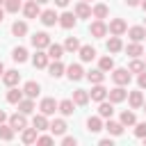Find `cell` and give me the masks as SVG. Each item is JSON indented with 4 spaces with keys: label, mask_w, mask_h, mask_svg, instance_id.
I'll use <instances>...</instances> for the list:
<instances>
[{
    "label": "cell",
    "mask_w": 146,
    "mask_h": 146,
    "mask_svg": "<svg viewBox=\"0 0 146 146\" xmlns=\"http://www.w3.org/2000/svg\"><path fill=\"white\" fill-rule=\"evenodd\" d=\"M125 30H128V25H125V21H123V18H112V21H110V25H107V32H112L114 36L125 34Z\"/></svg>",
    "instance_id": "6da1fadb"
},
{
    "label": "cell",
    "mask_w": 146,
    "mask_h": 146,
    "mask_svg": "<svg viewBox=\"0 0 146 146\" xmlns=\"http://www.w3.org/2000/svg\"><path fill=\"white\" fill-rule=\"evenodd\" d=\"M112 80L116 84L125 87V84H130V71L128 68H112Z\"/></svg>",
    "instance_id": "7a4b0ae2"
},
{
    "label": "cell",
    "mask_w": 146,
    "mask_h": 146,
    "mask_svg": "<svg viewBox=\"0 0 146 146\" xmlns=\"http://www.w3.org/2000/svg\"><path fill=\"white\" fill-rule=\"evenodd\" d=\"M32 46H34L36 50H46V48L50 46V36H48L46 32H36V34H32Z\"/></svg>",
    "instance_id": "3957f363"
},
{
    "label": "cell",
    "mask_w": 146,
    "mask_h": 146,
    "mask_svg": "<svg viewBox=\"0 0 146 146\" xmlns=\"http://www.w3.org/2000/svg\"><path fill=\"white\" fill-rule=\"evenodd\" d=\"M9 125L14 128V132H16V130H23V128L27 125V114H23V112L11 114V116H9Z\"/></svg>",
    "instance_id": "277c9868"
},
{
    "label": "cell",
    "mask_w": 146,
    "mask_h": 146,
    "mask_svg": "<svg viewBox=\"0 0 146 146\" xmlns=\"http://www.w3.org/2000/svg\"><path fill=\"white\" fill-rule=\"evenodd\" d=\"M89 32H91V36H96V39H103L105 34H107V25L103 23V21H94L91 25H89Z\"/></svg>",
    "instance_id": "5b68a950"
},
{
    "label": "cell",
    "mask_w": 146,
    "mask_h": 146,
    "mask_svg": "<svg viewBox=\"0 0 146 146\" xmlns=\"http://www.w3.org/2000/svg\"><path fill=\"white\" fill-rule=\"evenodd\" d=\"M89 98H91V100H96V103H100V100H105V98H107V89L103 87V82H98V84H94V87H91Z\"/></svg>",
    "instance_id": "8992f818"
},
{
    "label": "cell",
    "mask_w": 146,
    "mask_h": 146,
    "mask_svg": "<svg viewBox=\"0 0 146 146\" xmlns=\"http://www.w3.org/2000/svg\"><path fill=\"white\" fill-rule=\"evenodd\" d=\"M107 96H110V100H112V103H123V100L128 98V91H125L121 84H116L112 91H107Z\"/></svg>",
    "instance_id": "52a82bcc"
},
{
    "label": "cell",
    "mask_w": 146,
    "mask_h": 146,
    "mask_svg": "<svg viewBox=\"0 0 146 146\" xmlns=\"http://www.w3.org/2000/svg\"><path fill=\"white\" fill-rule=\"evenodd\" d=\"M39 110H41V114H46V116L55 114V112H57V103H55V98H43L41 105H39Z\"/></svg>",
    "instance_id": "ba28073f"
},
{
    "label": "cell",
    "mask_w": 146,
    "mask_h": 146,
    "mask_svg": "<svg viewBox=\"0 0 146 146\" xmlns=\"http://www.w3.org/2000/svg\"><path fill=\"white\" fill-rule=\"evenodd\" d=\"M36 132H39V130H36L34 125H32V128H27V125H25V128L21 130V139H23V144H34V141H36V137H39Z\"/></svg>",
    "instance_id": "9c48e42d"
},
{
    "label": "cell",
    "mask_w": 146,
    "mask_h": 146,
    "mask_svg": "<svg viewBox=\"0 0 146 146\" xmlns=\"http://www.w3.org/2000/svg\"><path fill=\"white\" fill-rule=\"evenodd\" d=\"M23 14H25L27 18H36V16L41 14V9H39V2H34V0L25 2V5H23Z\"/></svg>",
    "instance_id": "30bf717a"
},
{
    "label": "cell",
    "mask_w": 146,
    "mask_h": 146,
    "mask_svg": "<svg viewBox=\"0 0 146 146\" xmlns=\"http://www.w3.org/2000/svg\"><path fill=\"white\" fill-rule=\"evenodd\" d=\"M39 91H41V87H39V82H34V80L25 82V87H23V96H27V98H36Z\"/></svg>",
    "instance_id": "8fae6325"
},
{
    "label": "cell",
    "mask_w": 146,
    "mask_h": 146,
    "mask_svg": "<svg viewBox=\"0 0 146 146\" xmlns=\"http://www.w3.org/2000/svg\"><path fill=\"white\" fill-rule=\"evenodd\" d=\"M112 114H114V103H112V100H110V103L100 100V105H98V116H100V119H112Z\"/></svg>",
    "instance_id": "7c38bea8"
},
{
    "label": "cell",
    "mask_w": 146,
    "mask_h": 146,
    "mask_svg": "<svg viewBox=\"0 0 146 146\" xmlns=\"http://www.w3.org/2000/svg\"><path fill=\"white\" fill-rule=\"evenodd\" d=\"M39 18H41V23H43V25H48V27H50V25H55V23H57V18H59V16L55 14V9H46V11H41V14H39Z\"/></svg>",
    "instance_id": "4fadbf2b"
},
{
    "label": "cell",
    "mask_w": 146,
    "mask_h": 146,
    "mask_svg": "<svg viewBox=\"0 0 146 146\" xmlns=\"http://www.w3.org/2000/svg\"><path fill=\"white\" fill-rule=\"evenodd\" d=\"M75 18H78L75 14H71V11H64V14H62L57 21H59V25H62L64 30H71V27L75 25Z\"/></svg>",
    "instance_id": "5bb4252c"
},
{
    "label": "cell",
    "mask_w": 146,
    "mask_h": 146,
    "mask_svg": "<svg viewBox=\"0 0 146 146\" xmlns=\"http://www.w3.org/2000/svg\"><path fill=\"white\" fill-rule=\"evenodd\" d=\"M48 59H50V57H48V52L36 50V52H34V57H32V64H34L36 68H46V66H48Z\"/></svg>",
    "instance_id": "9a60e30c"
},
{
    "label": "cell",
    "mask_w": 146,
    "mask_h": 146,
    "mask_svg": "<svg viewBox=\"0 0 146 146\" xmlns=\"http://www.w3.org/2000/svg\"><path fill=\"white\" fill-rule=\"evenodd\" d=\"M18 80H21V73H18V71H5V73H2V82H5L7 87H16Z\"/></svg>",
    "instance_id": "2e32d148"
},
{
    "label": "cell",
    "mask_w": 146,
    "mask_h": 146,
    "mask_svg": "<svg viewBox=\"0 0 146 146\" xmlns=\"http://www.w3.org/2000/svg\"><path fill=\"white\" fill-rule=\"evenodd\" d=\"M75 16L78 18H91V7L87 5V0H82V2L75 5Z\"/></svg>",
    "instance_id": "e0dca14e"
},
{
    "label": "cell",
    "mask_w": 146,
    "mask_h": 146,
    "mask_svg": "<svg viewBox=\"0 0 146 146\" xmlns=\"http://www.w3.org/2000/svg\"><path fill=\"white\" fill-rule=\"evenodd\" d=\"M125 32H128V36L132 41H144V36H146V27H141V25H135V27H130Z\"/></svg>",
    "instance_id": "ac0fdd59"
},
{
    "label": "cell",
    "mask_w": 146,
    "mask_h": 146,
    "mask_svg": "<svg viewBox=\"0 0 146 146\" xmlns=\"http://www.w3.org/2000/svg\"><path fill=\"white\" fill-rule=\"evenodd\" d=\"M78 55H80L82 62H91V59L96 57V48H91V46H80V48H78Z\"/></svg>",
    "instance_id": "d6986e66"
},
{
    "label": "cell",
    "mask_w": 146,
    "mask_h": 146,
    "mask_svg": "<svg viewBox=\"0 0 146 146\" xmlns=\"http://www.w3.org/2000/svg\"><path fill=\"white\" fill-rule=\"evenodd\" d=\"M66 75H68V80H82V78H84V71H82L80 64H71V66L66 68Z\"/></svg>",
    "instance_id": "ffe728a7"
},
{
    "label": "cell",
    "mask_w": 146,
    "mask_h": 146,
    "mask_svg": "<svg viewBox=\"0 0 146 146\" xmlns=\"http://www.w3.org/2000/svg\"><path fill=\"white\" fill-rule=\"evenodd\" d=\"M128 103H130L132 110H139V107L144 105V96H141V91H130V94H128Z\"/></svg>",
    "instance_id": "44dd1931"
},
{
    "label": "cell",
    "mask_w": 146,
    "mask_h": 146,
    "mask_svg": "<svg viewBox=\"0 0 146 146\" xmlns=\"http://www.w3.org/2000/svg\"><path fill=\"white\" fill-rule=\"evenodd\" d=\"M64 71H66V68H64V64H62L59 59H52V64L48 66V73H50L52 78H62V75H64Z\"/></svg>",
    "instance_id": "7402d4cb"
},
{
    "label": "cell",
    "mask_w": 146,
    "mask_h": 146,
    "mask_svg": "<svg viewBox=\"0 0 146 146\" xmlns=\"http://www.w3.org/2000/svg\"><path fill=\"white\" fill-rule=\"evenodd\" d=\"M71 100H73L75 105H87V103H89V91H84V89H75Z\"/></svg>",
    "instance_id": "603a6c76"
},
{
    "label": "cell",
    "mask_w": 146,
    "mask_h": 146,
    "mask_svg": "<svg viewBox=\"0 0 146 146\" xmlns=\"http://www.w3.org/2000/svg\"><path fill=\"white\" fill-rule=\"evenodd\" d=\"M18 112H23V114H32V112H34V100L27 98V96L21 98V100H18Z\"/></svg>",
    "instance_id": "cb8c5ba5"
},
{
    "label": "cell",
    "mask_w": 146,
    "mask_h": 146,
    "mask_svg": "<svg viewBox=\"0 0 146 146\" xmlns=\"http://www.w3.org/2000/svg\"><path fill=\"white\" fill-rule=\"evenodd\" d=\"M57 110L64 114V116H71L73 114V110H75V103L71 100V98H66V100H62V103H57Z\"/></svg>",
    "instance_id": "d4e9b609"
},
{
    "label": "cell",
    "mask_w": 146,
    "mask_h": 146,
    "mask_svg": "<svg viewBox=\"0 0 146 146\" xmlns=\"http://www.w3.org/2000/svg\"><path fill=\"white\" fill-rule=\"evenodd\" d=\"M48 130H50L52 135H64V132H66V121H64V119H55V121L48 125Z\"/></svg>",
    "instance_id": "484cf974"
},
{
    "label": "cell",
    "mask_w": 146,
    "mask_h": 146,
    "mask_svg": "<svg viewBox=\"0 0 146 146\" xmlns=\"http://www.w3.org/2000/svg\"><path fill=\"white\" fill-rule=\"evenodd\" d=\"M103 128H105L110 135H121V132H123V123H121V121H112V119H107V123H105Z\"/></svg>",
    "instance_id": "4316f807"
},
{
    "label": "cell",
    "mask_w": 146,
    "mask_h": 146,
    "mask_svg": "<svg viewBox=\"0 0 146 146\" xmlns=\"http://www.w3.org/2000/svg\"><path fill=\"white\" fill-rule=\"evenodd\" d=\"M107 14H110V9H107V5H103V2H98V5L91 9V16H94V18H98V21L107 18Z\"/></svg>",
    "instance_id": "83f0119b"
},
{
    "label": "cell",
    "mask_w": 146,
    "mask_h": 146,
    "mask_svg": "<svg viewBox=\"0 0 146 146\" xmlns=\"http://www.w3.org/2000/svg\"><path fill=\"white\" fill-rule=\"evenodd\" d=\"M62 55H64V46L50 41V46H48V57H50V59H62Z\"/></svg>",
    "instance_id": "f1b7e54d"
},
{
    "label": "cell",
    "mask_w": 146,
    "mask_h": 146,
    "mask_svg": "<svg viewBox=\"0 0 146 146\" xmlns=\"http://www.w3.org/2000/svg\"><path fill=\"white\" fill-rule=\"evenodd\" d=\"M32 125L41 132V130H48V119H46V114H34V119H32Z\"/></svg>",
    "instance_id": "f546056e"
},
{
    "label": "cell",
    "mask_w": 146,
    "mask_h": 146,
    "mask_svg": "<svg viewBox=\"0 0 146 146\" xmlns=\"http://www.w3.org/2000/svg\"><path fill=\"white\" fill-rule=\"evenodd\" d=\"M87 130H89V132H100V130H103L100 116H89V119H87Z\"/></svg>",
    "instance_id": "4dcf8cb0"
},
{
    "label": "cell",
    "mask_w": 146,
    "mask_h": 146,
    "mask_svg": "<svg viewBox=\"0 0 146 146\" xmlns=\"http://www.w3.org/2000/svg\"><path fill=\"white\" fill-rule=\"evenodd\" d=\"M23 98V91L21 89H16V87H9V91H7V103H11V105H18V100Z\"/></svg>",
    "instance_id": "1f68e13d"
},
{
    "label": "cell",
    "mask_w": 146,
    "mask_h": 146,
    "mask_svg": "<svg viewBox=\"0 0 146 146\" xmlns=\"http://www.w3.org/2000/svg\"><path fill=\"white\" fill-rule=\"evenodd\" d=\"M125 52H128L130 57H139V55H144V48H141V43H139V41H132V43H128Z\"/></svg>",
    "instance_id": "d6a6232c"
},
{
    "label": "cell",
    "mask_w": 146,
    "mask_h": 146,
    "mask_svg": "<svg viewBox=\"0 0 146 146\" xmlns=\"http://www.w3.org/2000/svg\"><path fill=\"white\" fill-rule=\"evenodd\" d=\"M11 57H14V62H18V64H23V62H27V48H23V46H18V48H14V52H11Z\"/></svg>",
    "instance_id": "836d02e7"
},
{
    "label": "cell",
    "mask_w": 146,
    "mask_h": 146,
    "mask_svg": "<svg viewBox=\"0 0 146 146\" xmlns=\"http://www.w3.org/2000/svg\"><path fill=\"white\" fill-rule=\"evenodd\" d=\"M87 80H89V82H94V84H98V82H103V80H105V71L94 68V71H89V73H87Z\"/></svg>",
    "instance_id": "e575fe53"
},
{
    "label": "cell",
    "mask_w": 146,
    "mask_h": 146,
    "mask_svg": "<svg viewBox=\"0 0 146 146\" xmlns=\"http://www.w3.org/2000/svg\"><path fill=\"white\" fill-rule=\"evenodd\" d=\"M0 139H2V141H11V139H14V128L0 123Z\"/></svg>",
    "instance_id": "d590c367"
},
{
    "label": "cell",
    "mask_w": 146,
    "mask_h": 146,
    "mask_svg": "<svg viewBox=\"0 0 146 146\" xmlns=\"http://www.w3.org/2000/svg\"><path fill=\"white\" fill-rule=\"evenodd\" d=\"M11 32H14L16 36H23V34H27V23H25V21H16V23L11 25Z\"/></svg>",
    "instance_id": "8d00e7d4"
},
{
    "label": "cell",
    "mask_w": 146,
    "mask_h": 146,
    "mask_svg": "<svg viewBox=\"0 0 146 146\" xmlns=\"http://www.w3.org/2000/svg\"><path fill=\"white\" fill-rule=\"evenodd\" d=\"M121 48H123V43H121V39L112 34V36H110V41H107V50H110V52H119Z\"/></svg>",
    "instance_id": "74e56055"
},
{
    "label": "cell",
    "mask_w": 146,
    "mask_h": 146,
    "mask_svg": "<svg viewBox=\"0 0 146 146\" xmlns=\"http://www.w3.org/2000/svg\"><path fill=\"white\" fill-rule=\"evenodd\" d=\"M128 71H130V73H141V71H146V62H141V59H137V57H135V59L130 62Z\"/></svg>",
    "instance_id": "f35d334b"
},
{
    "label": "cell",
    "mask_w": 146,
    "mask_h": 146,
    "mask_svg": "<svg viewBox=\"0 0 146 146\" xmlns=\"http://www.w3.org/2000/svg\"><path fill=\"white\" fill-rule=\"evenodd\" d=\"M98 68H100V71H105V73H107V71H112V68H114V59H112L110 55H107V57H100Z\"/></svg>",
    "instance_id": "ab89813d"
},
{
    "label": "cell",
    "mask_w": 146,
    "mask_h": 146,
    "mask_svg": "<svg viewBox=\"0 0 146 146\" xmlns=\"http://www.w3.org/2000/svg\"><path fill=\"white\" fill-rule=\"evenodd\" d=\"M80 48V41L75 39V36H68L66 41H64V50H68V52H75Z\"/></svg>",
    "instance_id": "60d3db41"
},
{
    "label": "cell",
    "mask_w": 146,
    "mask_h": 146,
    "mask_svg": "<svg viewBox=\"0 0 146 146\" xmlns=\"http://www.w3.org/2000/svg\"><path fill=\"white\" fill-rule=\"evenodd\" d=\"M135 112H130V110H125V112H121V123L123 125H135Z\"/></svg>",
    "instance_id": "b9f144b4"
},
{
    "label": "cell",
    "mask_w": 146,
    "mask_h": 146,
    "mask_svg": "<svg viewBox=\"0 0 146 146\" xmlns=\"http://www.w3.org/2000/svg\"><path fill=\"white\" fill-rule=\"evenodd\" d=\"M5 9H7L9 14H16V11L21 9V0H7V2H5Z\"/></svg>",
    "instance_id": "7bdbcfd3"
},
{
    "label": "cell",
    "mask_w": 146,
    "mask_h": 146,
    "mask_svg": "<svg viewBox=\"0 0 146 146\" xmlns=\"http://www.w3.org/2000/svg\"><path fill=\"white\" fill-rule=\"evenodd\" d=\"M135 137H139V139H144V137H146V121L135 125Z\"/></svg>",
    "instance_id": "ee69618b"
},
{
    "label": "cell",
    "mask_w": 146,
    "mask_h": 146,
    "mask_svg": "<svg viewBox=\"0 0 146 146\" xmlns=\"http://www.w3.org/2000/svg\"><path fill=\"white\" fill-rule=\"evenodd\" d=\"M36 144L48 146V144H52V137H50V135H41V137H36Z\"/></svg>",
    "instance_id": "f6af8a7d"
},
{
    "label": "cell",
    "mask_w": 146,
    "mask_h": 146,
    "mask_svg": "<svg viewBox=\"0 0 146 146\" xmlns=\"http://www.w3.org/2000/svg\"><path fill=\"white\" fill-rule=\"evenodd\" d=\"M137 84H139V89H146V71H141V73H139Z\"/></svg>",
    "instance_id": "bcb514c9"
},
{
    "label": "cell",
    "mask_w": 146,
    "mask_h": 146,
    "mask_svg": "<svg viewBox=\"0 0 146 146\" xmlns=\"http://www.w3.org/2000/svg\"><path fill=\"white\" fill-rule=\"evenodd\" d=\"M62 144H64V146H75V137H64Z\"/></svg>",
    "instance_id": "7dc6e473"
},
{
    "label": "cell",
    "mask_w": 146,
    "mask_h": 146,
    "mask_svg": "<svg viewBox=\"0 0 146 146\" xmlns=\"http://www.w3.org/2000/svg\"><path fill=\"white\" fill-rule=\"evenodd\" d=\"M68 2H71V0H55V5H57V7H66Z\"/></svg>",
    "instance_id": "c3c4849f"
},
{
    "label": "cell",
    "mask_w": 146,
    "mask_h": 146,
    "mask_svg": "<svg viewBox=\"0 0 146 146\" xmlns=\"http://www.w3.org/2000/svg\"><path fill=\"white\" fill-rule=\"evenodd\" d=\"M139 2H141V0H125V5H128V7H137Z\"/></svg>",
    "instance_id": "681fc988"
},
{
    "label": "cell",
    "mask_w": 146,
    "mask_h": 146,
    "mask_svg": "<svg viewBox=\"0 0 146 146\" xmlns=\"http://www.w3.org/2000/svg\"><path fill=\"white\" fill-rule=\"evenodd\" d=\"M100 146H112V139H100Z\"/></svg>",
    "instance_id": "f907efd6"
},
{
    "label": "cell",
    "mask_w": 146,
    "mask_h": 146,
    "mask_svg": "<svg viewBox=\"0 0 146 146\" xmlns=\"http://www.w3.org/2000/svg\"><path fill=\"white\" fill-rule=\"evenodd\" d=\"M7 121V114H5V110H0V123H5Z\"/></svg>",
    "instance_id": "816d5d0a"
},
{
    "label": "cell",
    "mask_w": 146,
    "mask_h": 146,
    "mask_svg": "<svg viewBox=\"0 0 146 146\" xmlns=\"http://www.w3.org/2000/svg\"><path fill=\"white\" fill-rule=\"evenodd\" d=\"M2 21H5V9L0 7V23H2Z\"/></svg>",
    "instance_id": "f5cc1de1"
},
{
    "label": "cell",
    "mask_w": 146,
    "mask_h": 146,
    "mask_svg": "<svg viewBox=\"0 0 146 146\" xmlns=\"http://www.w3.org/2000/svg\"><path fill=\"white\" fill-rule=\"evenodd\" d=\"M2 73H5V64L0 62V75H2Z\"/></svg>",
    "instance_id": "db71d44e"
},
{
    "label": "cell",
    "mask_w": 146,
    "mask_h": 146,
    "mask_svg": "<svg viewBox=\"0 0 146 146\" xmlns=\"http://www.w3.org/2000/svg\"><path fill=\"white\" fill-rule=\"evenodd\" d=\"M139 5H141V7H144V11H146V0H141V2H139Z\"/></svg>",
    "instance_id": "11a10c76"
},
{
    "label": "cell",
    "mask_w": 146,
    "mask_h": 146,
    "mask_svg": "<svg viewBox=\"0 0 146 146\" xmlns=\"http://www.w3.org/2000/svg\"><path fill=\"white\" fill-rule=\"evenodd\" d=\"M34 2H39V5H43V2H50V0H34Z\"/></svg>",
    "instance_id": "9f6ffc18"
},
{
    "label": "cell",
    "mask_w": 146,
    "mask_h": 146,
    "mask_svg": "<svg viewBox=\"0 0 146 146\" xmlns=\"http://www.w3.org/2000/svg\"><path fill=\"white\" fill-rule=\"evenodd\" d=\"M141 107H144V112H146V103H144V105H141Z\"/></svg>",
    "instance_id": "6f0895ef"
},
{
    "label": "cell",
    "mask_w": 146,
    "mask_h": 146,
    "mask_svg": "<svg viewBox=\"0 0 146 146\" xmlns=\"http://www.w3.org/2000/svg\"><path fill=\"white\" fill-rule=\"evenodd\" d=\"M5 2H7V0H0V5H5Z\"/></svg>",
    "instance_id": "680465c9"
},
{
    "label": "cell",
    "mask_w": 146,
    "mask_h": 146,
    "mask_svg": "<svg viewBox=\"0 0 146 146\" xmlns=\"http://www.w3.org/2000/svg\"><path fill=\"white\" fill-rule=\"evenodd\" d=\"M144 62H146V55H144Z\"/></svg>",
    "instance_id": "91938a15"
},
{
    "label": "cell",
    "mask_w": 146,
    "mask_h": 146,
    "mask_svg": "<svg viewBox=\"0 0 146 146\" xmlns=\"http://www.w3.org/2000/svg\"><path fill=\"white\" fill-rule=\"evenodd\" d=\"M144 141H146V137H144Z\"/></svg>",
    "instance_id": "94428289"
},
{
    "label": "cell",
    "mask_w": 146,
    "mask_h": 146,
    "mask_svg": "<svg viewBox=\"0 0 146 146\" xmlns=\"http://www.w3.org/2000/svg\"><path fill=\"white\" fill-rule=\"evenodd\" d=\"M144 39H146V36H144Z\"/></svg>",
    "instance_id": "6125c7cd"
}]
</instances>
